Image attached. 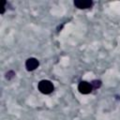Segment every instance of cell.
<instances>
[{
  "label": "cell",
  "instance_id": "6da1fadb",
  "mask_svg": "<svg viewBox=\"0 0 120 120\" xmlns=\"http://www.w3.org/2000/svg\"><path fill=\"white\" fill-rule=\"evenodd\" d=\"M38 88L39 90V92H41L42 94H45V95H49L51 94L53 89H54V86L52 84V82L51 81H48V80H42L38 82Z\"/></svg>",
  "mask_w": 120,
  "mask_h": 120
},
{
  "label": "cell",
  "instance_id": "7a4b0ae2",
  "mask_svg": "<svg viewBox=\"0 0 120 120\" xmlns=\"http://www.w3.org/2000/svg\"><path fill=\"white\" fill-rule=\"evenodd\" d=\"M78 90H79L80 93H82L83 95H87V94L92 92L93 87H92L91 83H89L85 81H82L78 85Z\"/></svg>",
  "mask_w": 120,
  "mask_h": 120
},
{
  "label": "cell",
  "instance_id": "3957f363",
  "mask_svg": "<svg viewBox=\"0 0 120 120\" xmlns=\"http://www.w3.org/2000/svg\"><path fill=\"white\" fill-rule=\"evenodd\" d=\"M93 4L94 3L92 0H75L74 1V6L79 9L90 8L93 6Z\"/></svg>",
  "mask_w": 120,
  "mask_h": 120
},
{
  "label": "cell",
  "instance_id": "277c9868",
  "mask_svg": "<svg viewBox=\"0 0 120 120\" xmlns=\"http://www.w3.org/2000/svg\"><path fill=\"white\" fill-rule=\"evenodd\" d=\"M39 66V62L37 58L34 57H30L25 61V68L28 71H33L35 70Z\"/></svg>",
  "mask_w": 120,
  "mask_h": 120
},
{
  "label": "cell",
  "instance_id": "5b68a950",
  "mask_svg": "<svg viewBox=\"0 0 120 120\" xmlns=\"http://www.w3.org/2000/svg\"><path fill=\"white\" fill-rule=\"evenodd\" d=\"M91 85L93 89H98L101 86V81L100 80H94L91 82Z\"/></svg>",
  "mask_w": 120,
  "mask_h": 120
},
{
  "label": "cell",
  "instance_id": "8992f818",
  "mask_svg": "<svg viewBox=\"0 0 120 120\" xmlns=\"http://www.w3.org/2000/svg\"><path fill=\"white\" fill-rule=\"evenodd\" d=\"M14 77H15V72L13 70H9V71H8L6 73V79L7 80H11Z\"/></svg>",
  "mask_w": 120,
  "mask_h": 120
},
{
  "label": "cell",
  "instance_id": "52a82bcc",
  "mask_svg": "<svg viewBox=\"0 0 120 120\" xmlns=\"http://www.w3.org/2000/svg\"><path fill=\"white\" fill-rule=\"evenodd\" d=\"M6 5H7V2H4V4H3V6H2V10H1V14H4V12H5V8H6Z\"/></svg>",
  "mask_w": 120,
  "mask_h": 120
}]
</instances>
